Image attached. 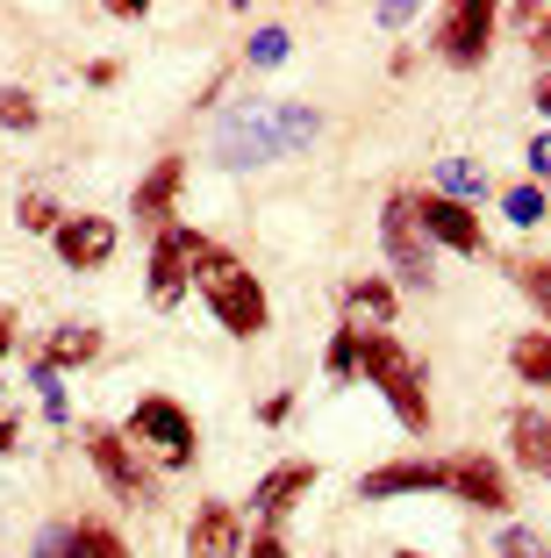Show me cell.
Here are the masks:
<instances>
[{
	"label": "cell",
	"mask_w": 551,
	"mask_h": 558,
	"mask_svg": "<svg viewBox=\"0 0 551 558\" xmlns=\"http://www.w3.org/2000/svg\"><path fill=\"white\" fill-rule=\"evenodd\" d=\"M315 130H323V122H315L309 108L243 100V108H229V122H223V165H265V158H279V150L315 144Z\"/></svg>",
	"instance_id": "cell-1"
},
{
	"label": "cell",
	"mask_w": 551,
	"mask_h": 558,
	"mask_svg": "<svg viewBox=\"0 0 551 558\" xmlns=\"http://www.w3.org/2000/svg\"><path fill=\"white\" fill-rule=\"evenodd\" d=\"M194 287L208 294V308H215V323L229 329V337H265V323H273V301H265V287H259V272L237 258V251H223V244H208L201 251V265H194Z\"/></svg>",
	"instance_id": "cell-2"
},
{
	"label": "cell",
	"mask_w": 551,
	"mask_h": 558,
	"mask_svg": "<svg viewBox=\"0 0 551 558\" xmlns=\"http://www.w3.org/2000/svg\"><path fill=\"white\" fill-rule=\"evenodd\" d=\"M122 437H130L136 451H158L165 473H187V465L201 459L194 415H187V401H172V395H144L130 409V423H122Z\"/></svg>",
	"instance_id": "cell-3"
},
{
	"label": "cell",
	"mask_w": 551,
	"mask_h": 558,
	"mask_svg": "<svg viewBox=\"0 0 551 558\" xmlns=\"http://www.w3.org/2000/svg\"><path fill=\"white\" fill-rule=\"evenodd\" d=\"M358 379H373L380 395H387V409L402 415L408 429H430V401H422V373H416V359H408V351L394 344L387 329H380V337H358Z\"/></svg>",
	"instance_id": "cell-4"
},
{
	"label": "cell",
	"mask_w": 551,
	"mask_h": 558,
	"mask_svg": "<svg viewBox=\"0 0 551 558\" xmlns=\"http://www.w3.org/2000/svg\"><path fill=\"white\" fill-rule=\"evenodd\" d=\"M201 251H208V236H201V230H187V222H165L158 244H151V279H144L151 308H179V301H187Z\"/></svg>",
	"instance_id": "cell-5"
},
{
	"label": "cell",
	"mask_w": 551,
	"mask_h": 558,
	"mask_svg": "<svg viewBox=\"0 0 551 558\" xmlns=\"http://www.w3.org/2000/svg\"><path fill=\"white\" fill-rule=\"evenodd\" d=\"M86 459H94V473L108 480L130 509H151V501H158V480H151V465L136 459V444L122 437V429H86Z\"/></svg>",
	"instance_id": "cell-6"
},
{
	"label": "cell",
	"mask_w": 551,
	"mask_h": 558,
	"mask_svg": "<svg viewBox=\"0 0 551 558\" xmlns=\"http://www.w3.org/2000/svg\"><path fill=\"white\" fill-rule=\"evenodd\" d=\"M494 29H502V8L494 0H466V8H452L444 15V29H438V58L444 65H480L487 50H494Z\"/></svg>",
	"instance_id": "cell-7"
},
{
	"label": "cell",
	"mask_w": 551,
	"mask_h": 558,
	"mask_svg": "<svg viewBox=\"0 0 551 558\" xmlns=\"http://www.w3.org/2000/svg\"><path fill=\"white\" fill-rule=\"evenodd\" d=\"M29 558H130L122 530L100 523V515H72V523H50L36 530V551Z\"/></svg>",
	"instance_id": "cell-8"
},
{
	"label": "cell",
	"mask_w": 551,
	"mask_h": 558,
	"mask_svg": "<svg viewBox=\"0 0 551 558\" xmlns=\"http://www.w3.org/2000/svg\"><path fill=\"white\" fill-rule=\"evenodd\" d=\"M408 208H416V230L430 236V251H480V208H466V201H444V194H408Z\"/></svg>",
	"instance_id": "cell-9"
},
{
	"label": "cell",
	"mask_w": 551,
	"mask_h": 558,
	"mask_svg": "<svg viewBox=\"0 0 551 558\" xmlns=\"http://www.w3.org/2000/svg\"><path fill=\"white\" fill-rule=\"evenodd\" d=\"M50 244H58V265H72V272H100V265L115 258V244H122V230H115L108 215H65Z\"/></svg>",
	"instance_id": "cell-10"
},
{
	"label": "cell",
	"mask_w": 551,
	"mask_h": 558,
	"mask_svg": "<svg viewBox=\"0 0 551 558\" xmlns=\"http://www.w3.org/2000/svg\"><path fill=\"white\" fill-rule=\"evenodd\" d=\"M380 244H387V258L402 265L416 287H430V236L416 230V208H408V194L387 201V215H380Z\"/></svg>",
	"instance_id": "cell-11"
},
{
	"label": "cell",
	"mask_w": 551,
	"mask_h": 558,
	"mask_svg": "<svg viewBox=\"0 0 551 558\" xmlns=\"http://www.w3.org/2000/svg\"><path fill=\"white\" fill-rule=\"evenodd\" d=\"M444 487L458 494V501H472V509H508L516 494H508V473L487 451H466V459H444Z\"/></svg>",
	"instance_id": "cell-12"
},
{
	"label": "cell",
	"mask_w": 551,
	"mask_h": 558,
	"mask_svg": "<svg viewBox=\"0 0 551 558\" xmlns=\"http://www.w3.org/2000/svg\"><path fill=\"white\" fill-rule=\"evenodd\" d=\"M243 515L229 501H201L194 523H187V558H243Z\"/></svg>",
	"instance_id": "cell-13"
},
{
	"label": "cell",
	"mask_w": 551,
	"mask_h": 558,
	"mask_svg": "<svg viewBox=\"0 0 551 558\" xmlns=\"http://www.w3.org/2000/svg\"><path fill=\"white\" fill-rule=\"evenodd\" d=\"M444 487V459H394L373 465L358 480V501H394V494H438Z\"/></svg>",
	"instance_id": "cell-14"
},
{
	"label": "cell",
	"mask_w": 551,
	"mask_h": 558,
	"mask_svg": "<svg viewBox=\"0 0 551 558\" xmlns=\"http://www.w3.org/2000/svg\"><path fill=\"white\" fill-rule=\"evenodd\" d=\"M179 186H187V158L179 150H165L158 165H151L144 180H136V194H130V208H136V222H151V230H165V215H172V201H179Z\"/></svg>",
	"instance_id": "cell-15"
},
{
	"label": "cell",
	"mask_w": 551,
	"mask_h": 558,
	"mask_svg": "<svg viewBox=\"0 0 551 558\" xmlns=\"http://www.w3.org/2000/svg\"><path fill=\"white\" fill-rule=\"evenodd\" d=\"M337 308H344V329L380 337V329L394 323V287H387V279H351V287L337 294Z\"/></svg>",
	"instance_id": "cell-16"
},
{
	"label": "cell",
	"mask_w": 551,
	"mask_h": 558,
	"mask_svg": "<svg viewBox=\"0 0 551 558\" xmlns=\"http://www.w3.org/2000/svg\"><path fill=\"white\" fill-rule=\"evenodd\" d=\"M309 487H315V465H309V459H287V465H273V473L259 480V515L279 530V515H287V509H294V501H301Z\"/></svg>",
	"instance_id": "cell-17"
},
{
	"label": "cell",
	"mask_w": 551,
	"mask_h": 558,
	"mask_svg": "<svg viewBox=\"0 0 551 558\" xmlns=\"http://www.w3.org/2000/svg\"><path fill=\"white\" fill-rule=\"evenodd\" d=\"M36 359H44L50 373H65V365H94L100 359V329L94 323H58L44 337V351H36Z\"/></svg>",
	"instance_id": "cell-18"
},
{
	"label": "cell",
	"mask_w": 551,
	"mask_h": 558,
	"mask_svg": "<svg viewBox=\"0 0 551 558\" xmlns=\"http://www.w3.org/2000/svg\"><path fill=\"white\" fill-rule=\"evenodd\" d=\"M508 437H516V465H530V473H544V480H551V415L516 409Z\"/></svg>",
	"instance_id": "cell-19"
},
{
	"label": "cell",
	"mask_w": 551,
	"mask_h": 558,
	"mask_svg": "<svg viewBox=\"0 0 551 558\" xmlns=\"http://www.w3.org/2000/svg\"><path fill=\"white\" fill-rule=\"evenodd\" d=\"M508 365H516V379H530V387H551V329H523L516 344H508Z\"/></svg>",
	"instance_id": "cell-20"
},
{
	"label": "cell",
	"mask_w": 551,
	"mask_h": 558,
	"mask_svg": "<svg viewBox=\"0 0 551 558\" xmlns=\"http://www.w3.org/2000/svg\"><path fill=\"white\" fill-rule=\"evenodd\" d=\"M508 279H516L523 301L551 323V258H508Z\"/></svg>",
	"instance_id": "cell-21"
},
{
	"label": "cell",
	"mask_w": 551,
	"mask_h": 558,
	"mask_svg": "<svg viewBox=\"0 0 551 558\" xmlns=\"http://www.w3.org/2000/svg\"><path fill=\"white\" fill-rule=\"evenodd\" d=\"M438 194H444V201H466V208H472V201L487 194V172H480V165H466V158H444V165H438Z\"/></svg>",
	"instance_id": "cell-22"
},
{
	"label": "cell",
	"mask_w": 551,
	"mask_h": 558,
	"mask_svg": "<svg viewBox=\"0 0 551 558\" xmlns=\"http://www.w3.org/2000/svg\"><path fill=\"white\" fill-rule=\"evenodd\" d=\"M544 208H551L544 186H508V194H502V215L516 222V230H537V222H544Z\"/></svg>",
	"instance_id": "cell-23"
},
{
	"label": "cell",
	"mask_w": 551,
	"mask_h": 558,
	"mask_svg": "<svg viewBox=\"0 0 551 558\" xmlns=\"http://www.w3.org/2000/svg\"><path fill=\"white\" fill-rule=\"evenodd\" d=\"M323 373L337 379H358V329H337V337H330V351H323Z\"/></svg>",
	"instance_id": "cell-24"
},
{
	"label": "cell",
	"mask_w": 551,
	"mask_h": 558,
	"mask_svg": "<svg viewBox=\"0 0 551 558\" xmlns=\"http://www.w3.org/2000/svg\"><path fill=\"white\" fill-rule=\"evenodd\" d=\"M36 122H44V108L22 86H0V130H36Z\"/></svg>",
	"instance_id": "cell-25"
},
{
	"label": "cell",
	"mask_w": 551,
	"mask_h": 558,
	"mask_svg": "<svg viewBox=\"0 0 551 558\" xmlns=\"http://www.w3.org/2000/svg\"><path fill=\"white\" fill-rule=\"evenodd\" d=\"M22 230H36V236H58V222H65V215H58V201L50 194H22Z\"/></svg>",
	"instance_id": "cell-26"
},
{
	"label": "cell",
	"mask_w": 551,
	"mask_h": 558,
	"mask_svg": "<svg viewBox=\"0 0 551 558\" xmlns=\"http://www.w3.org/2000/svg\"><path fill=\"white\" fill-rule=\"evenodd\" d=\"M287 50H294V36H287V29H259L251 44H243V58H251V65H279Z\"/></svg>",
	"instance_id": "cell-27"
},
{
	"label": "cell",
	"mask_w": 551,
	"mask_h": 558,
	"mask_svg": "<svg viewBox=\"0 0 551 558\" xmlns=\"http://www.w3.org/2000/svg\"><path fill=\"white\" fill-rule=\"evenodd\" d=\"M494 558H544V544H537L530 530H502V537H494Z\"/></svg>",
	"instance_id": "cell-28"
},
{
	"label": "cell",
	"mask_w": 551,
	"mask_h": 558,
	"mask_svg": "<svg viewBox=\"0 0 551 558\" xmlns=\"http://www.w3.org/2000/svg\"><path fill=\"white\" fill-rule=\"evenodd\" d=\"M243 558H287V530H273V523H265L259 537L243 544Z\"/></svg>",
	"instance_id": "cell-29"
},
{
	"label": "cell",
	"mask_w": 551,
	"mask_h": 558,
	"mask_svg": "<svg viewBox=\"0 0 551 558\" xmlns=\"http://www.w3.org/2000/svg\"><path fill=\"white\" fill-rule=\"evenodd\" d=\"M523 29H530V50H537V58H544V65H551V15H544V8H537V15L523 22Z\"/></svg>",
	"instance_id": "cell-30"
},
{
	"label": "cell",
	"mask_w": 551,
	"mask_h": 558,
	"mask_svg": "<svg viewBox=\"0 0 551 558\" xmlns=\"http://www.w3.org/2000/svg\"><path fill=\"white\" fill-rule=\"evenodd\" d=\"M287 415H294V395H265V401H259V423H265V429H279Z\"/></svg>",
	"instance_id": "cell-31"
},
{
	"label": "cell",
	"mask_w": 551,
	"mask_h": 558,
	"mask_svg": "<svg viewBox=\"0 0 551 558\" xmlns=\"http://www.w3.org/2000/svg\"><path fill=\"white\" fill-rule=\"evenodd\" d=\"M15 444H22V415L0 409V451H15Z\"/></svg>",
	"instance_id": "cell-32"
},
{
	"label": "cell",
	"mask_w": 551,
	"mask_h": 558,
	"mask_svg": "<svg viewBox=\"0 0 551 558\" xmlns=\"http://www.w3.org/2000/svg\"><path fill=\"white\" fill-rule=\"evenodd\" d=\"M86 80H94V86H115V80H122V65H115V58H94V65H86Z\"/></svg>",
	"instance_id": "cell-33"
},
{
	"label": "cell",
	"mask_w": 551,
	"mask_h": 558,
	"mask_svg": "<svg viewBox=\"0 0 551 558\" xmlns=\"http://www.w3.org/2000/svg\"><path fill=\"white\" fill-rule=\"evenodd\" d=\"M44 415H50V423H65V415H72L65 409V387H44Z\"/></svg>",
	"instance_id": "cell-34"
},
{
	"label": "cell",
	"mask_w": 551,
	"mask_h": 558,
	"mask_svg": "<svg viewBox=\"0 0 551 558\" xmlns=\"http://www.w3.org/2000/svg\"><path fill=\"white\" fill-rule=\"evenodd\" d=\"M530 165H537V172L551 180V136H537V144H530ZM544 194H551V186H544Z\"/></svg>",
	"instance_id": "cell-35"
},
{
	"label": "cell",
	"mask_w": 551,
	"mask_h": 558,
	"mask_svg": "<svg viewBox=\"0 0 551 558\" xmlns=\"http://www.w3.org/2000/svg\"><path fill=\"white\" fill-rule=\"evenodd\" d=\"M8 351H15V315L0 308V359H8Z\"/></svg>",
	"instance_id": "cell-36"
},
{
	"label": "cell",
	"mask_w": 551,
	"mask_h": 558,
	"mask_svg": "<svg viewBox=\"0 0 551 558\" xmlns=\"http://www.w3.org/2000/svg\"><path fill=\"white\" fill-rule=\"evenodd\" d=\"M537 108H544V116H551V72H544V80H537Z\"/></svg>",
	"instance_id": "cell-37"
},
{
	"label": "cell",
	"mask_w": 551,
	"mask_h": 558,
	"mask_svg": "<svg viewBox=\"0 0 551 558\" xmlns=\"http://www.w3.org/2000/svg\"><path fill=\"white\" fill-rule=\"evenodd\" d=\"M394 558H422V551H394Z\"/></svg>",
	"instance_id": "cell-38"
}]
</instances>
